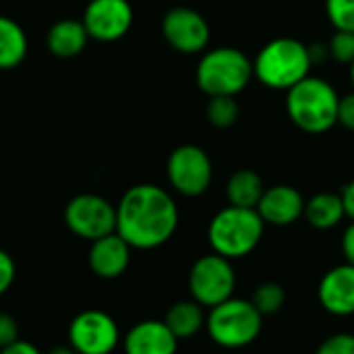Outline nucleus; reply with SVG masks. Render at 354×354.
Wrapping results in <instances>:
<instances>
[{"instance_id":"20","label":"nucleus","mask_w":354,"mask_h":354,"mask_svg":"<svg viewBox=\"0 0 354 354\" xmlns=\"http://www.w3.org/2000/svg\"><path fill=\"white\" fill-rule=\"evenodd\" d=\"M27 33L10 17L0 15V71L17 68L27 56Z\"/></svg>"},{"instance_id":"22","label":"nucleus","mask_w":354,"mask_h":354,"mask_svg":"<svg viewBox=\"0 0 354 354\" xmlns=\"http://www.w3.org/2000/svg\"><path fill=\"white\" fill-rule=\"evenodd\" d=\"M251 303L255 305V309L263 315H276L282 311V307L286 305V290L282 284L278 282H263L259 284L253 295H251Z\"/></svg>"},{"instance_id":"16","label":"nucleus","mask_w":354,"mask_h":354,"mask_svg":"<svg viewBox=\"0 0 354 354\" xmlns=\"http://www.w3.org/2000/svg\"><path fill=\"white\" fill-rule=\"evenodd\" d=\"M178 342L164 319H145L124 334L122 351L124 354H176Z\"/></svg>"},{"instance_id":"7","label":"nucleus","mask_w":354,"mask_h":354,"mask_svg":"<svg viewBox=\"0 0 354 354\" xmlns=\"http://www.w3.org/2000/svg\"><path fill=\"white\" fill-rule=\"evenodd\" d=\"M187 284L191 299L197 301L201 307L212 309L234 297L236 272L230 259L212 251L195 259V263L189 270Z\"/></svg>"},{"instance_id":"9","label":"nucleus","mask_w":354,"mask_h":354,"mask_svg":"<svg viewBox=\"0 0 354 354\" xmlns=\"http://www.w3.org/2000/svg\"><path fill=\"white\" fill-rule=\"evenodd\" d=\"M64 224L75 236L93 243L116 232V205L95 193L75 195L64 207Z\"/></svg>"},{"instance_id":"21","label":"nucleus","mask_w":354,"mask_h":354,"mask_svg":"<svg viewBox=\"0 0 354 354\" xmlns=\"http://www.w3.org/2000/svg\"><path fill=\"white\" fill-rule=\"evenodd\" d=\"M263 191H266V185H263L261 176L249 168H241V170L232 172L228 183H226L228 205H236V207L255 209Z\"/></svg>"},{"instance_id":"24","label":"nucleus","mask_w":354,"mask_h":354,"mask_svg":"<svg viewBox=\"0 0 354 354\" xmlns=\"http://www.w3.org/2000/svg\"><path fill=\"white\" fill-rule=\"evenodd\" d=\"M326 15L336 31L354 33V0H326Z\"/></svg>"},{"instance_id":"8","label":"nucleus","mask_w":354,"mask_h":354,"mask_svg":"<svg viewBox=\"0 0 354 354\" xmlns=\"http://www.w3.org/2000/svg\"><path fill=\"white\" fill-rule=\"evenodd\" d=\"M166 176L170 187L189 199L207 193L214 180V164L207 151L199 145L185 143L172 149L166 162Z\"/></svg>"},{"instance_id":"1","label":"nucleus","mask_w":354,"mask_h":354,"mask_svg":"<svg viewBox=\"0 0 354 354\" xmlns=\"http://www.w3.org/2000/svg\"><path fill=\"white\" fill-rule=\"evenodd\" d=\"M180 222L174 197L151 183H141L124 191L116 205V232L131 249L151 251L166 245Z\"/></svg>"},{"instance_id":"3","label":"nucleus","mask_w":354,"mask_h":354,"mask_svg":"<svg viewBox=\"0 0 354 354\" xmlns=\"http://www.w3.org/2000/svg\"><path fill=\"white\" fill-rule=\"evenodd\" d=\"M313 62L309 46L297 37H276L268 41L253 60L255 79L276 91H288L311 75Z\"/></svg>"},{"instance_id":"19","label":"nucleus","mask_w":354,"mask_h":354,"mask_svg":"<svg viewBox=\"0 0 354 354\" xmlns=\"http://www.w3.org/2000/svg\"><path fill=\"white\" fill-rule=\"evenodd\" d=\"M164 324L178 340H189L205 328V307L193 299L178 301L166 311Z\"/></svg>"},{"instance_id":"6","label":"nucleus","mask_w":354,"mask_h":354,"mask_svg":"<svg viewBox=\"0 0 354 354\" xmlns=\"http://www.w3.org/2000/svg\"><path fill=\"white\" fill-rule=\"evenodd\" d=\"M205 330L216 346L241 351L259 338L263 330V315L255 309L251 299L232 297L209 309L205 315Z\"/></svg>"},{"instance_id":"27","label":"nucleus","mask_w":354,"mask_h":354,"mask_svg":"<svg viewBox=\"0 0 354 354\" xmlns=\"http://www.w3.org/2000/svg\"><path fill=\"white\" fill-rule=\"evenodd\" d=\"M15 278H17V266H15V259L0 249V297H4L10 286L15 284Z\"/></svg>"},{"instance_id":"26","label":"nucleus","mask_w":354,"mask_h":354,"mask_svg":"<svg viewBox=\"0 0 354 354\" xmlns=\"http://www.w3.org/2000/svg\"><path fill=\"white\" fill-rule=\"evenodd\" d=\"M315 354H354V334L338 332L322 340Z\"/></svg>"},{"instance_id":"30","label":"nucleus","mask_w":354,"mask_h":354,"mask_svg":"<svg viewBox=\"0 0 354 354\" xmlns=\"http://www.w3.org/2000/svg\"><path fill=\"white\" fill-rule=\"evenodd\" d=\"M340 247H342V255H344V261L354 266V222H351L344 232H342V241H340Z\"/></svg>"},{"instance_id":"29","label":"nucleus","mask_w":354,"mask_h":354,"mask_svg":"<svg viewBox=\"0 0 354 354\" xmlns=\"http://www.w3.org/2000/svg\"><path fill=\"white\" fill-rule=\"evenodd\" d=\"M338 124L354 133V91L340 97L338 104Z\"/></svg>"},{"instance_id":"35","label":"nucleus","mask_w":354,"mask_h":354,"mask_svg":"<svg viewBox=\"0 0 354 354\" xmlns=\"http://www.w3.org/2000/svg\"><path fill=\"white\" fill-rule=\"evenodd\" d=\"M351 83H353V87H354V60H353V64H351Z\"/></svg>"},{"instance_id":"5","label":"nucleus","mask_w":354,"mask_h":354,"mask_svg":"<svg viewBox=\"0 0 354 354\" xmlns=\"http://www.w3.org/2000/svg\"><path fill=\"white\" fill-rule=\"evenodd\" d=\"M253 60L239 48L220 46L201 54L195 83L207 95H239L253 79Z\"/></svg>"},{"instance_id":"28","label":"nucleus","mask_w":354,"mask_h":354,"mask_svg":"<svg viewBox=\"0 0 354 354\" xmlns=\"http://www.w3.org/2000/svg\"><path fill=\"white\" fill-rule=\"evenodd\" d=\"M19 340L17 319L8 313H0V351Z\"/></svg>"},{"instance_id":"2","label":"nucleus","mask_w":354,"mask_h":354,"mask_svg":"<svg viewBox=\"0 0 354 354\" xmlns=\"http://www.w3.org/2000/svg\"><path fill=\"white\" fill-rule=\"evenodd\" d=\"M340 95L322 77H305L286 91V114L292 124L307 135H324L338 124Z\"/></svg>"},{"instance_id":"18","label":"nucleus","mask_w":354,"mask_h":354,"mask_svg":"<svg viewBox=\"0 0 354 354\" xmlns=\"http://www.w3.org/2000/svg\"><path fill=\"white\" fill-rule=\"evenodd\" d=\"M303 218L315 230H332V228H336L346 218V209H344L340 193H332V191L315 193L313 197H309L305 201Z\"/></svg>"},{"instance_id":"10","label":"nucleus","mask_w":354,"mask_h":354,"mask_svg":"<svg viewBox=\"0 0 354 354\" xmlns=\"http://www.w3.org/2000/svg\"><path fill=\"white\" fill-rule=\"evenodd\" d=\"M68 344L77 354H112L122 344L120 328L110 313L87 309L73 317Z\"/></svg>"},{"instance_id":"25","label":"nucleus","mask_w":354,"mask_h":354,"mask_svg":"<svg viewBox=\"0 0 354 354\" xmlns=\"http://www.w3.org/2000/svg\"><path fill=\"white\" fill-rule=\"evenodd\" d=\"M330 58L351 66L354 60V33L351 31H336L332 39L328 41Z\"/></svg>"},{"instance_id":"17","label":"nucleus","mask_w":354,"mask_h":354,"mask_svg":"<svg viewBox=\"0 0 354 354\" xmlns=\"http://www.w3.org/2000/svg\"><path fill=\"white\" fill-rule=\"evenodd\" d=\"M89 41L83 21L77 19H60L56 21L46 35V46L50 54L58 58H73L79 56Z\"/></svg>"},{"instance_id":"4","label":"nucleus","mask_w":354,"mask_h":354,"mask_svg":"<svg viewBox=\"0 0 354 354\" xmlns=\"http://www.w3.org/2000/svg\"><path fill=\"white\" fill-rule=\"evenodd\" d=\"M266 232V222L257 209L228 205L216 212L207 226V241L214 253L234 261L251 255Z\"/></svg>"},{"instance_id":"14","label":"nucleus","mask_w":354,"mask_h":354,"mask_svg":"<svg viewBox=\"0 0 354 354\" xmlns=\"http://www.w3.org/2000/svg\"><path fill=\"white\" fill-rule=\"evenodd\" d=\"M266 222V226H292L305 214V197L297 187L290 185H274L263 191L257 207H255Z\"/></svg>"},{"instance_id":"13","label":"nucleus","mask_w":354,"mask_h":354,"mask_svg":"<svg viewBox=\"0 0 354 354\" xmlns=\"http://www.w3.org/2000/svg\"><path fill=\"white\" fill-rule=\"evenodd\" d=\"M317 301L334 317L354 315V266L344 261L328 270L317 284Z\"/></svg>"},{"instance_id":"15","label":"nucleus","mask_w":354,"mask_h":354,"mask_svg":"<svg viewBox=\"0 0 354 354\" xmlns=\"http://www.w3.org/2000/svg\"><path fill=\"white\" fill-rule=\"evenodd\" d=\"M131 245L118 232L93 241L87 253L91 274L102 280L120 278L131 266Z\"/></svg>"},{"instance_id":"12","label":"nucleus","mask_w":354,"mask_h":354,"mask_svg":"<svg viewBox=\"0 0 354 354\" xmlns=\"http://www.w3.org/2000/svg\"><path fill=\"white\" fill-rule=\"evenodd\" d=\"M81 21L89 39L110 44L131 31L135 12L129 0H89Z\"/></svg>"},{"instance_id":"11","label":"nucleus","mask_w":354,"mask_h":354,"mask_svg":"<svg viewBox=\"0 0 354 354\" xmlns=\"http://www.w3.org/2000/svg\"><path fill=\"white\" fill-rule=\"evenodd\" d=\"M162 35L172 50L193 56L207 50L212 29L199 10L189 6H174L162 19Z\"/></svg>"},{"instance_id":"33","label":"nucleus","mask_w":354,"mask_h":354,"mask_svg":"<svg viewBox=\"0 0 354 354\" xmlns=\"http://www.w3.org/2000/svg\"><path fill=\"white\" fill-rule=\"evenodd\" d=\"M309 54H311V62L313 66L319 64V62H326L330 58V50H328V44H311L309 46Z\"/></svg>"},{"instance_id":"31","label":"nucleus","mask_w":354,"mask_h":354,"mask_svg":"<svg viewBox=\"0 0 354 354\" xmlns=\"http://www.w3.org/2000/svg\"><path fill=\"white\" fill-rule=\"evenodd\" d=\"M0 354H41V351L27 340H17V342L8 344L6 348H2Z\"/></svg>"},{"instance_id":"34","label":"nucleus","mask_w":354,"mask_h":354,"mask_svg":"<svg viewBox=\"0 0 354 354\" xmlns=\"http://www.w3.org/2000/svg\"><path fill=\"white\" fill-rule=\"evenodd\" d=\"M48 354H77L75 348L68 344V346H54L52 351H48Z\"/></svg>"},{"instance_id":"32","label":"nucleus","mask_w":354,"mask_h":354,"mask_svg":"<svg viewBox=\"0 0 354 354\" xmlns=\"http://www.w3.org/2000/svg\"><path fill=\"white\" fill-rule=\"evenodd\" d=\"M340 197H342V203L346 209V218H351V222H354V178L342 187Z\"/></svg>"},{"instance_id":"23","label":"nucleus","mask_w":354,"mask_h":354,"mask_svg":"<svg viewBox=\"0 0 354 354\" xmlns=\"http://www.w3.org/2000/svg\"><path fill=\"white\" fill-rule=\"evenodd\" d=\"M241 106L234 95H214L205 106V116L216 129H228L239 120Z\"/></svg>"}]
</instances>
